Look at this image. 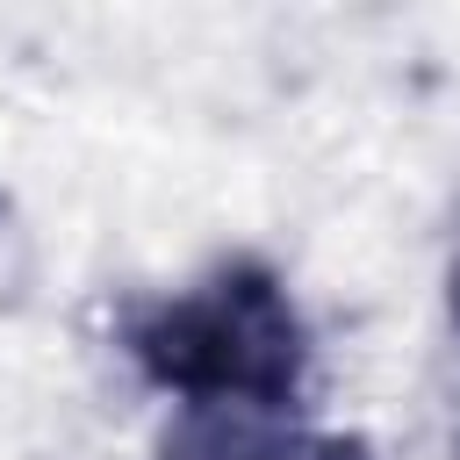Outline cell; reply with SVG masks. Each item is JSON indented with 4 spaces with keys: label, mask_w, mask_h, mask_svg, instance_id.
Here are the masks:
<instances>
[{
    "label": "cell",
    "mask_w": 460,
    "mask_h": 460,
    "mask_svg": "<svg viewBox=\"0 0 460 460\" xmlns=\"http://www.w3.org/2000/svg\"><path fill=\"white\" fill-rule=\"evenodd\" d=\"M122 352L172 402H201V395L302 402V381H309V323L288 280L259 259H230L144 302L122 331Z\"/></svg>",
    "instance_id": "6da1fadb"
},
{
    "label": "cell",
    "mask_w": 460,
    "mask_h": 460,
    "mask_svg": "<svg viewBox=\"0 0 460 460\" xmlns=\"http://www.w3.org/2000/svg\"><path fill=\"white\" fill-rule=\"evenodd\" d=\"M302 424H309L302 402L201 395V402H172L158 431V460H273Z\"/></svg>",
    "instance_id": "7a4b0ae2"
},
{
    "label": "cell",
    "mask_w": 460,
    "mask_h": 460,
    "mask_svg": "<svg viewBox=\"0 0 460 460\" xmlns=\"http://www.w3.org/2000/svg\"><path fill=\"white\" fill-rule=\"evenodd\" d=\"M29 273H36V244H29L22 216H14V201L0 194V309H14L29 295Z\"/></svg>",
    "instance_id": "3957f363"
},
{
    "label": "cell",
    "mask_w": 460,
    "mask_h": 460,
    "mask_svg": "<svg viewBox=\"0 0 460 460\" xmlns=\"http://www.w3.org/2000/svg\"><path fill=\"white\" fill-rule=\"evenodd\" d=\"M446 309H453V331H460V244H453V266H446Z\"/></svg>",
    "instance_id": "277c9868"
}]
</instances>
